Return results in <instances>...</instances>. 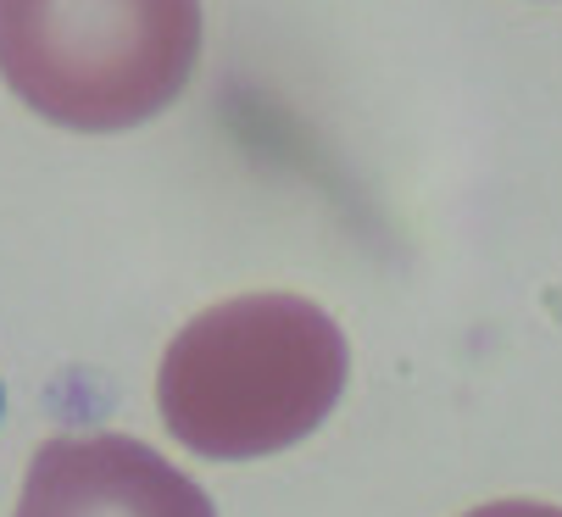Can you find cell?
<instances>
[{
	"instance_id": "2",
	"label": "cell",
	"mask_w": 562,
	"mask_h": 517,
	"mask_svg": "<svg viewBox=\"0 0 562 517\" xmlns=\"http://www.w3.org/2000/svg\"><path fill=\"white\" fill-rule=\"evenodd\" d=\"M201 56V0H0V78L45 123L117 134L168 112Z\"/></svg>"
},
{
	"instance_id": "4",
	"label": "cell",
	"mask_w": 562,
	"mask_h": 517,
	"mask_svg": "<svg viewBox=\"0 0 562 517\" xmlns=\"http://www.w3.org/2000/svg\"><path fill=\"white\" fill-rule=\"evenodd\" d=\"M468 517H562V506H546V501H491Z\"/></svg>"
},
{
	"instance_id": "1",
	"label": "cell",
	"mask_w": 562,
	"mask_h": 517,
	"mask_svg": "<svg viewBox=\"0 0 562 517\" xmlns=\"http://www.w3.org/2000/svg\"><path fill=\"white\" fill-rule=\"evenodd\" d=\"M346 334L301 295H234L179 328L156 373L173 440L212 462L290 451L346 390Z\"/></svg>"
},
{
	"instance_id": "3",
	"label": "cell",
	"mask_w": 562,
	"mask_h": 517,
	"mask_svg": "<svg viewBox=\"0 0 562 517\" xmlns=\"http://www.w3.org/2000/svg\"><path fill=\"white\" fill-rule=\"evenodd\" d=\"M18 517H217L206 490L128 435H61L40 446Z\"/></svg>"
}]
</instances>
